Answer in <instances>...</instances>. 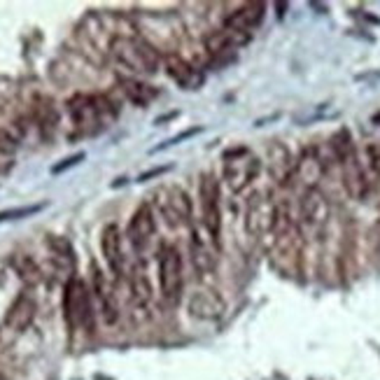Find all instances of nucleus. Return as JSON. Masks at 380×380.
<instances>
[{
  "instance_id": "19",
  "label": "nucleus",
  "mask_w": 380,
  "mask_h": 380,
  "mask_svg": "<svg viewBox=\"0 0 380 380\" xmlns=\"http://www.w3.org/2000/svg\"><path fill=\"white\" fill-rule=\"evenodd\" d=\"M322 173H325V164L322 159H320L317 150H306L303 155L299 157L294 175L303 182L306 189H315L320 178H322Z\"/></svg>"
},
{
  "instance_id": "25",
  "label": "nucleus",
  "mask_w": 380,
  "mask_h": 380,
  "mask_svg": "<svg viewBox=\"0 0 380 380\" xmlns=\"http://www.w3.org/2000/svg\"><path fill=\"white\" fill-rule=\"evenodd\" d=\"M192 259H194V266L199 273L213 271V266H215L213 250H210V247L199 238V233H194V238H192Z\"/></svg>"
},
{
  "instance_id": "8",
  "label": "nucleus",
  "mask_w": 380,
  "mask_h": 380,
  "mask_svg": "<svg viewBox=\"0 0 380 380\" xmlns=\"http://www.w3.org/2000/svg\"><path fill=\"white\" fill-rule=\"evenodd\" d=\"M182 282H185V275H182V257L178 247L164 245L159 252V284L168 303L180 301Z\"/></svg>"
},
{
  "instance_id": "9",
  "label": "nucleus",
  "mask_w": 380,
  "mask_h": 380,
  "mask_svg": "<svg viewBox=\"0 0 380 380\" xmlns=\"http://www.w3.org/2000/svg\"><path fill=\"white\" fill-rule=\"evenodd\" d=\"M199 199L203 210V229L215 245H219V229H222V215H219V182L213 173L201 175Z\"/></svg>"
},
{
  "instance_id": "4",
  "label": "nucleus",
  "mask_w": 380,
  "mask_h": 380,
  "mask_svg": "<svg viewBox=\"0 0 380 380\" xmlns=\"http://www.w3.org/2000/svg\"><path fill=\"white\" fill-rule=\"evenodd\" d=\"M261 173V162L247 148H231L222 155V178L233 194L245 192Z\"/></svg>"
},
{
  "instance_id": "28",
  "label": "nucleus",
  "mask_w": 380,
  "mask_h": 380,
  "mask_svg": "<svg viewBox=\"0 0 380 380\" xmlns=\"http://www.w3.org/2000/svg\"><path fill=\"white\" fill-rule=\"evenodd\" d=\"M84 159H86L84 152H77V155H72V157H65V159H61V162H58V164L52 166V175H58V173L68 171V168L77 166V164H82Z\"/></svg>"
},
{
  "instance_id": "1",
  "label": "nucleus",
  "mask_w": 380,
  "mask_h": 380,
  "mask_svg": "<svg viewBox=\"0 0 380 380\" xmlns=\"http://www.w3.org/2000/svg\"><path fill=\"white\" fill-rule=\"evenodd\" d=\"M301 254H303L301 226L289 217L287 210L277 208V219L271 233V250H268L271 266L282 275H296L299 268H301Z\"/></svg>"
},
{
  "instance_id": "12",
  "label": "nucleus",
  "mask_w": 380,
  "mask_h": 380,
  "mask_svg": "<svg viewBox=\"0 0 380 380\" xmlns=\"http://www.w3.org/2000/svg\"><path fill=\"white\" fill-rule=\"evenodd\" d=\"M266 168L275 185H287L296 168V162L291 159L287 145L280 140H271L266 145Z\"/></svg>"
},
{
  "instance_id": "23",
  "label": "nucleus",
  "mask_w": 380,
  "mask_h": 380,
  "mask_svg": "<svg viewBox=\"0 0 380 380\" xmlns=\"http://www.w3.org/2000/svg\"><path fill=\"white\" fill-rule=\"evenodd\" d=\"M119 86H122L124 96H126L133 105L148 107L150 103H155V100L159 98V89H157V86L143 82V79L122 77V79H119Z\"/></svg>"
},
{
  "instance_id": "3",
  "label": "nucleus",
  "mask_w": 380,
  "mask_h": 380,
  "mask_svg": "<svg viewBox=\"0 0 380 380\" xmlns=\"http://www.w3.org/2000/svg\"><path fill=\"white\" fill-rule=\"evenodd\" d=\"M110 56L133 75H155L164 61V56L150 42H145L140 35H119V38H114L112 47H110Z\"/></svg>"
},
{
  "instance_id": "30",
  "label": "nucleus",
  "mask_w": 380,
  "mask_h": 380,
  "mask_svg": "<svg viewBox=\"0 0 380 380\" xmlns=\"http://www.w3.org/2000/svg\"><path fill=\"white\" fill-rule=\"evenodd\" d=\"M168 171H171V166H159V168H152V171H148V173H140V178H138V182H148V180H152V178H159V175L168 173Z\"/></svg>"
},
{
  "instance_id": "31",
  "label": "nucleus",
  "mask_w": 380,
  "mask_h": 380,
  "mask_svg": "<svg viewBox=\"0 0 380 380\" xmlns=\"http://www.w3.org/2000/svg\"><path fill=\"white\" fill-rule=\"evenodd\" d=\"M7 266H10V264H7V261H3V259H0V287H3V284H5V277H7Z\"/></svg>"
},
{
  "instance_id": "13",
  "label": "nucleus",
  "mask_w": 380,
  "mask_h": 380,
  "mask_svg": "<svg viewBox=\"0 0 380 380\" xmlns=\"http://www.w3.org/2000/svg\"><path fill=\"white\" fill-rule=\"evenodd\" d=\"M299 213H301V222L310 229H322L329 222V215H332V206H329L327 196L320 192V189H306L301 196V203H299Z\"/></svg>"
},
{
  "instance_id": "17",
  "label": "nucleus",
  "mask_w": 380,
  "mask_h": 380,
  "mask_svg": "<svg viewBox=\"0 0 380 380\" xmlns=\"http://www.w3.org/2000/svg\"><path fill=\"white\" fill-rule=\"evenodd\" d=\"M35 313H38V303L31 291H21V294L14 299L12 306L7 308V315H5V327L12 329V332H26L28 327L33 325L35 320Z\"/></svg>"
},
{
  "instance_id": "20",
  "label": "nucleus",
  "mask_w": 380,
  "mask_h": 380,
  "mask_svg": "<svg viewBox=\"0 0 380 380\" xmlns=\"http://www.w3.org/2000/svg\"><path fill=\"white\" fill-rule=\"evenodd\" d=\"M93 291H96L98 301H100V310H103L105 322L112 325L117 317H119V310H117V296H114V284L107 280V277L93 268Z\"/></svg>"
},
{
  "instance_id": "29",
  "label": "nucleus",
  "mask_w": 380,
  "mask_h": 380,
  "mask_svg": "<svg viewBox=\"0 0 380 380\" xmlns=\"http://www.w3.org/2000/svg\"><path fill=\"white\" fill-rule=\"evenodd\" d=\"M201 126H194V129H187L185 133H180V136H175V138H171V140H166V143H162V145H157L155 150L152 152H162V150H166V148H173V145H178V143H182V140H187V138H192V136H196V133H201Z\"/></svg>"
},
{
  "instance_id": "16",
  "label": "nucleus",
  "mask_w": 380,
  "mask_h": 380,
  "mask_svg": "<svg viewBox=\"0 0 380 380\" xmlns=\"http://www.w3.org/2000/svg\"><path fill=\"white\" fill-rule=\"evenodd\" d=\"M264 14H266L264 3H245V5H240L236 12H231L222 26L229 28L233 33L245 35V38H252L254 28L264 21Z\"/></svg>"
},
{
  "instance_id": "24",
  "label": "nucleus",
  "mask_w": 380,
  "mask_h": 380,
  "mask_svg": "<svg viewBox=\"0 0 380 380\" xmlns=\"http://www.w3.org/2000/svg\"><path fill=\"white\" fill-rule=\"evenodd\" d=\"M129 289H131V301L136 306H148L150 299H152V287H150V280L145 275V268L143 266H136L133 271L129 275Z\"/></svg>"
},
{
  "instance_id": "21",
  "label": "nucleus",
  "mask_w": 380,
  "mask_h": 380,
  "mask_svg": "<svg viewBox=\"0 0 380 380\" xmlns=\"http://www.w3.org/2000/svg\"><path fill=\"white\" fill-rule=\"evenodd\" d=\"M7 264H10L12 271L19 275V280L26 282L28 287H35V284H40L45 280V271H42V266L31 257V254L14 252Z\"/></svg>"
},
{
  "instance_id": "2",
  "label": "nucleus",
  "mask_w": 380,
  "mask_h": 380,
  "mask_svg": "<svg viewBox=\"0 0 380 380\" xmlns=\"http://www.w3.org/2000/svg\"><path fill=\"white\" fill-rule=\"evenodd\" d=\"M68 114L77 136H98L117 119V107L107 96L77 93L68 100Z\"/></svg>"
},
{
  "instance_id": "32",
  "label": "nucleus",
  "mask_w": 380,
  "mask_h": 380,
  "mask_svg": "<svg viewBox=\"0 0 380 380\" xmlns=\"http://www.w3.org/2000/svg\"><path fill=\"white\" fill-rule=\"evenodd\" d=\"M0 380H3V378H0Z\"/></svg>"
},
{
  "instance_id": "18",
  "label": "nucleus",
  "mask_w": 380,
  "mask_h": 380,
  "mask_svg": "<svg viewBox=\"0 0 380 380\" xmlns=\"http://www.w3.org/2000/svg\"><path fill=\"white\" fill-rule=\"evenodd\" d=\"M100 250H103L110 273L119 277L124 273V252H122V231L117 224H107L103 233H100Z\"/></svg>"
},
{
  "instance_id": "15",
  "label": "nucleus",
  "mask_w": 380,
  "mask_h": 380,
  "mask_svg": "<svg viewBox=\"0 0 380 380\" xmlns=\"http://www.w3.org/2000/svg\"><path fill=\"white\" fill-rule=\"evenodd\" d=\"M189 315L196 320H203V322H215L224 315L226 303L224 299L213 289H196L192 296H189Z\"/></svg>"
},
{
  "instance_id": "22",
  "label": "nucleus",
  "mask_w": 380,
  "mask_h": 380,
  "mask_svg": "<svg viewBox=\"0 0 380 380\" xmlns=\"http://www.w3.org/2000/svg\"><path fill=\"white\" fill-rule=\"evenodd\" d=\"M47 250L52 257V264L58 271H68L72 275L75 271V250H72L70 240L63 236H47Z\"/></svg>"
},
{
  "instance_id": "11",
  "label": "nucleus",
  "mask_w": 380,
  "mask_h": 380,
  "mask_svg": "<svg viewBox=\"0 0 380 380\" xmlns=\"http://www.w3.org/2000/svg\"><path fill=\"white\" fill-rule=\"evenodd\" d=\"M164 68H166V75L171 77L178 86H182V89L196 91V89H201L203 82H206L203 70L196 68L194 63H189L187 58L180 56V54H166L164 56Z\"/></svg>"
},
{
  "instance_id": "5",
  "label": "nucleus",
  "mask_w": 380,
  "mask_h": 380,
  "mask_svg": "<svg viewBox=\"0 0 380 380\" xmlns=\"http://www.w3.org/2000/svg\"><path fill=\"white\" fill-rule=\"evenodd\" d=\"M63 315L72 332H91L93 329V310L89 287L82 277L72 275L65 282L63 291Z\"/></svg>"
},
{
  "instance_id": "14",
  "label": "nucleus",
  "mask_w": 380,
  "mask_h": 380,
  "mask_svg": "<svg viewBox=\"0 0 380 380\" xmlns=\"http://www.w3.org/2000/svg\"><path fill=\"white\" fill-rule=\"evenodd\" d=\"M341 171H343V185H346V192L353 196L355 201H362L364 196L369 194L371 180H369V173L364 171L360 157H357V150L341 159Z\"/></svg>"
},
{
  "instance_id": "10",
  "label": "nucleus",
  "mask_w": 380,
  "mask_h": 380,
  "mask_svg": "<svg viewBox=\"0 0 380 380\" xmlns=\"http://www.w3.org/2000/svg\"><path fill=\"white\" fill-rule=\"evenodd\" d=\"M155 236H157L155 210H152L150 203H143V206H138V210L126 226V238L136 252H143L148 250V245L155 240Z\"/></svg>"
},
{
  "instance_id": "6",
  "label": "nucleus",
  "mask_w": 380,
  "mask_h": 380,
  "mask_svg": "<svg viewBox=\"0 0 380 380\" xmlns=\"http://www.w3.org/2000/svg\"><path fill=\"white\" fill-rule=\"evenodd\" d=\"M152 206L157 208V213L164 217V222L173 229L192 224L194 206L189 194L182 187L175 185H164L152 194Z\"/></svg>"
},
{
  "instance_id": "7",
  "label": "nucleus",
  "mask_w": 380,
  "mask_h": 380,
  "mask_svg": "<svg viewBox=\"0 0 380 380\" xmlns=\"http://www.w3.org/2000/svg\"><path fill=\"white\" fill-rule=\"evenodd\" d=\"M277 219V208L271 201V196L264 192H254L245 203V231L252 238H264L271 236L273 226Z\"/></svg>"
},
{
  "instance_id": "27",
  "label": "nucleus",
  "mask_w": 380,
  "mask_h": 380,
  "mask_svg": "<svg viewBox=\"0 0 380 380\" xmlns=\"http://www.w3.org/2000/svg\"><path fill=\"white\" fill-rule=\"evenodd\" d=\"M40 210H45V203H35V206H24V208H12V210H0V222H10V219H24V217L38 215Z\"/></svg>"
},
{
  "instance_id": "26",
  "label": "nucleus",
  "mask_w": 380,
  "mask_h": 380,
  "mask_svg": "<svg viewBox=\"0 0 380 380\" xmlns=\"http://www.w3.org/2000/svg\"><path fill=\"white\" fill-rule=\"evenodd\" d=\"M14 152H17V138L0 129V173H5L12 166Z\"/></svg>"
}]
</instances>
